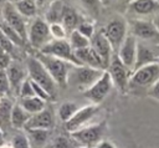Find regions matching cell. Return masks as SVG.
<instances>
[{
    "instance_id": "1",
    "label": "cell",
    "mask_w": 159,
    "mask_h": 148,
    "mask_svg": "<svg viewBox=\"0 0 159 148\" xmlns=\"http://www.w3.org/2000/svg\"><path fill=\"white\" fill-rule=\"evenodd\" d=\"M26 70L29 73V78L37 85H40L48 95L51 98L56 96V90L57 85L53 81V78L50 76L45 66L40 62V60L36 56H29L26 60Z\"/></svg>"
},
{
    "instance_id": "2",
    "label": "cell",
    "mask_w": 159,
    "mask_h": 148,
    "mask_svg": "<svg viewBox=\"0 0 159 148\" xmlns=\"http://www.w3.org/2000/svg\"><path fill=\"white\" fill-rule=\"evenodd\" d=\"M36 57L40 60V62L45 66V68L47 70V72L50 73V76L53 78V81L56 82L57 86L65 88L68 83V76H70V70L71 67H73L71 63L56 58L53 56H48V55H43L41 52H39L36 55Z\"/></svg>"
},
{
    "instance_id": "3",
    "label": "cell",
    "mask_w": 159,
    "mask_h": 148,
    "mask_svg": "<svg viewBox=\"0 0 159 148\" xmlns=\"http://www.w3.org/2000/svg\"><path fill=\"white\" fill-rule=\"evenodd\" d=\"M39 52L48 56H53L56 58L63 60L72 66H82L78 58L75 55V50L71 47L67 40H55L52 39L47 45H45Z\"/></svg>"
},
{
    "instance_id": "4",
    "label": "cell",
    "mask_w": 159,
    "mask_h": 148,
    "mask_svg": "<svg viewBox=\"0 0 159 148\" xmlns=\"http://www.w3.org/2000/svg\"><path fill=\"white\" fill-rule=\"evenodd\" d=\"M52 40L50 32V25L45 19L35 17L27 26V42L36 50H41Z\"/></svg>"
},
{
    "instance_id": "5",
    "label": "cell",
    "mask_w": 159,
    "mask_h": 148,
    "mask_svg": "<svg viewBox=\"0 0 159 148\" xmlns=\"http://www.w3.org/2000/svg\"><path fill=\"white\" fill-rule=\"evenodd\" d=\"M127 30H128V24L124 20V17H122V16H117V17L112 19L102 29V31H103L104 36L108 39L113 51L118 52L120 45L123 44L125 37L128 36Z\"/></svg>"
},
{
    "instance_id": "6",
    "label": "cell",
    "mask_w": 159,
    "mask_h": 148,
    "mask_svg": "<svg viewBox=\"0 0 159 148\" xmlns=\"http://www.w3.org/2000/svg\"><path fill=\"white\" fill-rule=\"evenodd\" d=\"M159 80V65L150 63L143 66L132 72L129 77L128 88H142V87H150Z\"/></svg>"
},
{
    "instance_id": "7",
    "label": "cell",
    "mask_w": 159,
    "mask_h": 148,
    "mask_svg": "<svg viewBox=\"0 0 159 148\" xmlns=\"http://www.w3.org/2000/svg\"><path fill=\"white\" fill-rule=\"evenodd\" d=\"M129 26L130 34L138 41L159 45V31L153 20H130Z\"/></svg>"
},
{
    "instance_id": "8",
    "label": "cell",
    "mask_w": 159,
    "mask_h": 148,
    "mask_svg": "<svg viewBox=\"0 0 159 148\" xmlns=\"http://www.w3.org/2000/svg\"><path fill=\"white\" fill-rule=\"evenodd\" d=\"M106 131V122H101L97 124H89L86 126L73 133H70L81 146L84 147H93L97 146L101 139L102 136Z\"/></svg>"
},
{
    "instance_id": "9",
    "label": "cell",
    "mask_w": 159,
    "mask_h": 148,
    "mask_svg": "<svg viewBox=\"0 0 159 148\" xmlns=\"http://www.w3.org/2000/svg\"><path fill=\"white\" fill-rule=\"evenodd\" d=\"M112 87H113V82H112L111 75L107 70H104L99 80L96 83H93L88 90H86L83 92V96L87 99H89L93 104H99L111 92Z\"/></svg>"
},
{
    "instance_id": "10",
    "label": "cell",
    "mask_w": 159,
    "mask_h": 148,
    "mask_svg": "<svg viewBox=\"0 0 159 148\" xmlns=\"http://www.w3.org/2000/svg\"><path fill=\"white\" fill-rule=\"evenodd\" d=\"M128 14L132 20H149L159 15V4L155 0H133L128 4Z\"/></svg>"
},
{
    "instance_id": "11",
    "label": "cell",
    "mask_w": 159,
    "mask_h": 148,
    "mask_svg": "<svg viewBox=\"0 0 159 148\" xmlns=\"http://www.w3.org/2000/svg\"><path fill=\"white\" fill-rule=\"evenodd\" d=\"M2 15H4V22L9 25L11 29H14L26 42H27V25L26 19L15 9L14 4L10 1H6L2 6Z\"/></svg>"
},
{
    "instance_id": "12",
    "label": "cell",
    "mask_w": 159,
    "mask_h": 148,
    "mask_svg": "<svg viewBox=\"0 0 159 148\" xmlns=\"http://www.w3.org/2000/svg\"><path fill=\"white\" fill-rule=\"evenodd\" d=\"M73 68L75 70L72 71V76L75 85L83 92L88 90L93 83H96L104 72V70H98L89 66H73Z\"/></svg>"
},
{
    "instance_id": "13",
    "label": "cell",
    "mask_w": 159,
    "mask_h": 148,
    "mask_svg": "<svg viewBox=\"0 0 159 148\" xmlns=\"http://www.w3.org/2000/svg\"><path fill=\"white\" fill-rule=\"evenodd\" d=\"M158 58H159V45L138 41L137 56H135V63L133 71L150 63H158Z\"/></svg>"
},
{
    "instance_id": "14",
    "label": "cell",
    "mask_w": 159,
    "mask_h": 148,
    "mask_svg": "<svg viewBox=\"0 0 159 148\" xmlns=\"http://www.w3.org/2000/svg\"><path fill=\"white\" fill-rule=\"evenodd\" d=\"M107 71L111 75L113 85H116L118 87V90H120L122 92H125V90L128 88L129 77H130L132 72L120 62V60L118 58L117 55H114L112 57Z\"/></svg>"
},
{
    "instance_id": "15",
    "label": "cell",
    "mask_w": 159,
    "mask_h": 148,
    "mask_svg": "<svg viewBox=\"0 0 159 148\" xmlns=\"http://www.w3.org/2000/svg\"><path fill=\"white\" fill-rule=\"evenodd\" d=\"M98 111V104H87V106H83L81 107L76 114L65 123V128L68 133H73L83 127H86V124L89 122V119L97 113Z\"/></svg>"
},
{
    "instance_id": "16",
    "label": "cell",
    "mask_w": 159,
    "mask_h": 148,
    "mask_svg": "<svg viewBox=\"0 0 159 148\" xmlns=\"http://www.w3.org/2000/svg\"><path fill=\"white\" fill-rule=\"evenodd\" d=\"M137 39L129 34L125 40L123 41V44L120 45L117 56L120 60V62L130 71L133 72L134 68V63H135V56H137Z\"/></svg>"
},
{
    "instance_id": "17",
    "label": "cell",
    "mask_w": 159,
    "mask_h": 148,
    "mask_svg": "<svg viewBox=\"0 0 159 148\" xmlns=\"http://www.w3.org/2000/svg\"><path fill=\"white\" fill-rule=\"evenodd\" d=\"M91 47L101 57V60L103 61L106 68H108L109 62H111V60L113 57V55H112L113 49H112L108 39L104 36L102 29L99 31H96L94 35L92 36V39H91Z\"/></svg>"
},
{
    "instance_id": "18",
    "label": "cell",
    "mask_w": 159,
    "mask_h": 148,
    "mask_svg": "<svg viewBox=\"0 0 159 148\" xmlns=\"http://www.w3.org/2000/svg\"><path fill=\"white\" fill-rule=\"evenodd\" d=\"M55 126V118L52 114V111L48 108L42 109L39 113L31 114L27 123L25 124V129H47L51 131V128Z\"/></svg>"
},
{
    "instance_id": "19",
    "label": "cell",
    "mask_w": 159,
    "mask_h": 148,
    "mask_svg": "<svg viewBox=\"0 0 159 148\" xmlns=\"http://www.w3.org/2000/svg\"><path fill=\"white\" fill-rule=\"evenodd\" d=\"M75 55L78 58V61L82 63V66H89V67L98 68V70H107L101 57L96 53V51L91 46L81 49V50H76Z\"/></svg>"
},
{
    "instance_id": "20",
    "label": "cell",
    "mask_w": 159,
    "mask_h": 148,
    "mask_svg": "<svg viewBox=\"0 0 159 148\" xmlns=\"http://www.w3.org/2000/svg\"><path fill=\"white\" fill-rule=\"evenodd\" d=\"M6 75H7L9 82H10V88L12 91H15L16 95H19L20 87H21L22 82L26 80L25 70H24L22 65L19 63L17 61H11V63L6 68Z\"/></svg>"
},
{
    "instance_id": "21",
    "label": "cell",
    "mask_w": 159,
    "mask_h": 148,
    "mask_svg": "<svg viewBox=\"0 0 159 148\" xmlns=\"http://www.w3.org/2000/svg\"><path fill=\"white\" fill-rule=\"evenodd\" d=\"M65 6H66V4H65L62 0H52L51 4L48 5V9L46 10V14H45V20H46V22H47L48 25H50V24L61 22Z\"/></svg>"
},
{
    "instance_id": "22",
    "label": "cell",
    "mask_w": 159,
    "mask_h": 148,
    "mask_svg": "<svg viewBox=\"0 0 159 148\" xmlns=\"http://www.w3.org/2000/svg\"><path fill=\"white\" fill-rule=\"evenodd\" d=\"M29 138L31 148H45L47 139L50 137V131L47 129H25Z\"/></svg>"
},
{
    "instance_id": "23",
    "label": "cell",
    "mask_w": 159,
    "mask_h": 148,
    "mask_svg": "<svg viewBox=\"0 0 159 148\" xmlns=\"http://www.w3.org/2000/svg\"><path fill=\"white\" fill-rule=\"evenodd\" d=\"M30 117H31V114L27 113V112L20 106V103L17 102V103H15V104L12 106L11 116H10V123H11V126L15 127V128H24Z\"/></svg>"
},
{
    "instance_id": "24",
    "label": "cell",
    "mask_w": 159,
    "mask_h": 148,
    "mask_svg": "<svg viewBox=\"0 0 159 148\" xmlns=\"http://www.w3.org/2000/svg\"><path fill=\"white\" fill-rule=\"evenodd\" d=\"M80 22H81V21H80V17H78L77 12L75 11V9L66 5V6H65V10H63V14H62L61 24H62L63 27L66 29L67 34H70L71 31L76 30Z\"/></svg>"
},
{
    "instance_id": "25",
    "label": "cell",
    "mask_w": 159,
    "mask_h": 148,
    "mask_svg": "<svg viewBox=\"0 0 159 148\" xmlns=\"http://www.w3.org/2000/svg\"><path fill=\"white\" fill-rule=\"evenodd\" d=\"M20 106L30 114H35V113H39L41 112L42 109L46 108V102L36 96L34 97H29V98H22L19 101Z\"/></svg>"
},
{
    "instance_id": "26",
    "label": "cell",
    "mask_w": 159,
    "mask_h": 148,
    "mask_svg": "<svg viewBox=\"0 0 159 148\" xmlns=\"http://www.w3.org/2000/svg\"><path fill=\"white\" fill-rule=\"evenodd\" d=\"M15 9L25 17V19H32L37 14L39 6L34 0H20L14 4Z\"/></svg>"
},
{
    "instance_id": "27",
    "label": "cell",
    "mask_w": 159,
    "mask_h": 148,
    "mask_svg": "<svg viewBox=\"0 0 159 148\" xmlns=\"http://www.w3.org/2000/svg\"><path fill=\"white\" fill-rule=\"evenodd\" d=\"M68 42L71 45V47L76 51V50H81L84 47L91 46V40H88L86 36H83L80 31L73 30L68 34Z\"/></svg>"
},
{
    "instance_id": "28",
    "label": "cell",
    "mask_w": 159,
    "mask_h": 148,
    "mask_svg": "<svg viewBox=\"0 0 159 148\" xmlns=\"http://www.w3.org/2000/svg\"><path fill=\"white\" fill-rule=\"evenodd\" d=\"M78 109L80 108L75 102H63L58 108V117L63 123H66L76 114Z\"/></svg>"
},
{
    "instance_id": "29",
    "label": "cell",
    "mask_w": 159,
    "mask_h": 148,
    "mask_svg": "<svg viewBox=\"0 0 159 148\" xmlns=\"http://www.w3.org/2000/svg\"><path fill=\"white\" fill-rule=\"evenodd\" d=\"M0 30L2 31V34L16 46V47H24L27 42L14 30V29H11L9 25H6L5 22H2L1 25H0Z\"/></svg>"
},
{
    "instance_id": "30",
    "label": "cell",
    "mask_w": 159,
    "mask_h": 148,
    "mask_svg": "<svg viewBox=\"0 0 159 148\" xmlns=\"http://www.w3.org/2000/svg\"><path fill=\"white\" fill-rule=\"evenodd\" d=\"M52 148H78L81 147V144L71 136H66V134H61L58 137H56L52 142Z\"/></svg>"
},
{
    "instance_id": "31",
    "label": "cell",
    "mask_w": 159,
    "mask_h": 148,
    "mask_svg": "<svg viewBox=\"0 0 159 148\" xmlns=\"http://www.w3.org/2000/svg\"><path fill=\"white\" fill-rule=\"evenodd\" d=\"M50 32H51L52 39H55V40H66L67 31L61 22L50 24Z\"/></svg>"
},
{
    "instance_id": "32",
    "label": "cell",
    "mask_w": 159,
    "mask_h": 148,
    "mask_svg": "<svg viewBox=\"0 0 159 148\" xmlns=\"http://www.w3.org/2000/svg\"><path fill=\"white\" fill-rule=\"evenodd\" d=\"M80 1L83 5V7L92 15H97L101 12V7L103 4L101 0H80Z\"/></svg>"
},
{
    "instance_id": "33",
    "label": "cell",
    "mask_w": 159,
    "mask_h": 148,
    "mask_svg": "<svg viewBox=\"0 0 159 148\" xmlns=\"http://www.w3.org/2000/svg\"><path fill=\"white\" fill-rule=\"evenodd\" d=\"M76 30L80 31L83 36H86L88 40H91L92 36H93L94 32H96V30H94V25H93L92 22H89V21H81V22L78 24V26H77Z\"/></svg>"
},
{
    "instance_id": "34",
    "label": "cell",
    "mask_w": 159,
    "mask_h": 148,
    "mask_svg": "<svg viewBox=\"0 0 159 148\" xmlns=\"http://www.w3.org/2000/svg\"><path fill=\"white\" fill-rule=\"evenodd\" d=\"M11 147L12 148H31L29 138L26 134L22 133H17L12 137L11 139Z\"/></svg>"
},
{
    "instance_id": "35",
    "label": "cell",
    "mask_w": 159,
    "mask_h": 148,
    "mask_svg": "<svg viewBox=\"0 0 159 148\" xmlns=\"http://www.w3.org/2000/svg\"><path fill=\"white\" fill-rule=\"evenodd\" d=\"M17 96H19L20 99H22V98H29V97H34V96H35L34 90H32V85H31V80H30L29 77L22 82Z\"/></svg>"
},
{
    "instance_id": "36",
    "label": "cell",
    "mask_w": 159,
    "mask_h": 148,
    "mask_svg": "<svg viewBox=\"0 0 159 148\" xmlns=\"http://www.w3.org/2000/svg\"><path fill=\"white\" fill-rule=\"evenodd\" d=\"M0 47L6 52V53H9L10 56H12L14 55V52H15V45L2 34V31L0 30Z\"/></svg>"
},
{
    "instance_id": "37",
    "label": "cell",
    "mask_w": 159,
    "mask_h": 148,
    "mask_svg": "<svg viewBox=\"0 0 159 148\" xmlns=\"http://www.w3.org/2000/svg\"><path fill=\"white\" fill-rule=\"evenodd\" d=\"M11 91L10 82L6 75V70H0V96L7 95Z\"/></svg>"
},
{
    "instance_id": "38",
    "label": "cell",
    "mask_w": 159,
    "mask_h": 148,
    "mask_svg": "<svg viewBox=\"0 0 159 148\" xmlns=\"http://www.w3.org/2000/svg\"><path fill=\"white\" fill-rule=\"evenodd\" d=\"M148 96H149L150 98L155 99V101H159V80H158L153 86L149 87V90H148Z\"/></svg>"
},
{
    "instance_id": "39",
    "label": "cell",
    "mask_w": 159,
    "mask_h": 148,
    "mask_svg": "<svg viewBox=\"0 0 159 148\" xmlns=\"http://www.w3.org/2000/svg\"><path fill=\"white\" fill-rule=\"evenodd\" d=\"M12 57L9 53H4L0 56V70H6L9 67V65L11 63Z\"/></svg>"
},
{
    "instance_id": "40",
    "label": "cell",
    "mask_w": 159,
    "mask_h": 148,
    "mask_svg": "<svg viewBox=\"0 0 159 148\" xmlns=\"http://www.w3.org/2000/svg\"><path fill=\"white\" fill-rule=\"evenodd\" d=\"M96 148H116L111 142H108V141H101L97 146H96Z\"/></svg>"
},
{
    "instance_id": "41",
    "label": "cell",
    "mask_w": 159,
    "mask_h": 148,
    "mask_svg": "<svg viewBox=\"0 0 159 148\" xmlns=\"http://www.w3.org/2000/svg\"><path fill=\"white\" fill-rule=\"evenodd\" d=\"M153 22H154L155 27H157V29H158V31H159V15H158V16H155V17L153 19Z\"/></svg>"
},
{
    "instance_id": "42",
    "label": "cell",
    "mask_w": 159,
    "mask_h": 148,
    "mask_svg": "<svg viewBox=\"0 0 159 148\" xmlns=\"http://www.w3.org/2000/svg\"><path fill=\"white\" fill-rule=\"evenodd\" d=\"M35 2H36V5L40 7V6H42V5H45V2L47 1V0H34Z\"/></svg>"
},
{
    "instance_id": "43",
    "label": "cell",
    "mask_w": 159,
    "mask_h": 148,
    "mask_svg": "<svg viewBox=\"0 0 159 148\" xmlns=\"http://www.w3.org/2000/svg\"><path fill=\"white\" fill-rule=\"evenodd\" d=\"M4 143V132H2V129H1V127H0V146Z\"/></svg>"
},
{
    "instance_id": "44",
    "label": "cell",
    "mask_w": 159,
    "mask_h": 148,
    "mask_svg": "<svg viewBox=\"0 0 159 148\" xmlns=\"http://www.w3.org/2000/svg\"><path fill=\"white\" fill-rule=\"evenodd\" d=\"M4 22V15H2V7H0V25Z\"/></svg>"
},
{
    "instance_id": "45",
    "label": "cell",
    "mask_w": 159,
    "mask_h": 148,
    "mask_svg": "<svg viewBox=\"0 0 159 148\" xmlns=\"http://www.w3.org/2000/svg\"><path fill=\"white\" fill-rule=\"evenodd\" d=\"M0 148H12V147H11V144H1Z\"/></svg>"
},
{
    "instance_id": "46",
    "label": "cell",
    "mask_w": 159,
    "mask_h": 148,
    "mask_svg": "<svg viewBox=\"0 0 159 148\" xmlns=\"http://www.w3.org/2000/svg\"><path fill=\"white\" fill-rule=\"evenodd\" d=\"M6 1H7V0H0V7H2V6H4V4H5Z\"/></svg>"
},
{
    "instance_id": "47",
    "label": "cell",
    "mask_w": 159,
    "mask_h": 148,
    "mask_svg": "<svg viewBox=\"0 0 159 148\" xmlns=\"http://www.w3.org/2000/svg\"><path fill=\"white\" fill-rule=\"evenodd\" d=\"M7 1H10V2H12V4H15V2H17V1H20V0H7Z\"/></svg>"
},
{
    "instance_id": "48",
    "label": "cell",
    "mask_w": 159,
    "mask_h": 148,
    "mask_svg": "<svg viewBox=\"0 0 159 148\" xmlns=\"http://www.w3.org/2000/svg\"><path fill=\"white\" fill-rule=\"evenodd\" d=\"M78 148H96V147H84V146H81V147H78Z\"/></svg>"
},
{
    "instance_id": "49",
    "label": "cell",
    "mask_w": 159,
    "mask_h": 148,
    "mask_svg": "<svg viewBox=\"0 0 159 148\" xmlns=\"http://www.w3.org/2000/svg\"><path fill=\"white\" fill-rule=\"evenodd\" d=\"M101 1H102L103 4H107V2H108V0H101Z\"/></svg>"
},
{
    "instance_id": "50",
    "label": "cell",
    "mask_w": 159,
    "mask_h": 148,
    "mask_svg": "<svg viewBox=\"0 0 159 148\" xmlns=\"http://www.w3.org/2000/svg\"><path fill=\"white\" fill-rule=\"evenodd\" d=\"M45 148H52V146H46Z\"/></svg>"
},
{
    "instance_id": "51",
    "label": "cell",
    "mask_w": 159,
    "mask_h": 148,
    "mask_svg": "<svg viewBox=\"0 0 159 148\" xmlns=\"http://www.w3.org/2000/svg\"><path fill=\"white\" fill-rule=\"evenodd\" d=\"M125 1H127V2H128V4H129V2H132V1H133V0H125Z\"/></svg>"
},
{
    "instance_id": "52",
    "label": "cell",
    "mask_w": 159,
    "mask_h": 148,
    "mask_svg": "<svg viewBox=\"0 0 159 148\" xmlns=\"http://www.w3.org/2000/svg\"><path fill=\"white\" fill-rule=\"evenodd\" d=\"M155 1H157V2H158V4H159V0H155Z\"/></svg>"
},
{
    "instance_id": "53",
    "label": "cell",
    "mask_w": 159,
    "mask_h": 148,
    "mask_svg": "<svg viewBox=\"0 0 159 148\" xmlns=\"http://www.w3.org/2000/svg\"><path fill=\"white\" fill-rule=\"evenodd\" d=\"M0 102H1V96H0Z\"/></svg>"
},
{
    "instance_id": "54",
    "label": "cell",
    "mask_w": 159,
    "mask_h": 148,
    "mask_svg": "<svg viewBox=\"0 0 159 148\" xmlns=\"http://www.w3.org/2000/svg\"><path fill=\"white\" fill-rule=\"evenodd\" d=\"M158 65H159V58H158Z\"/></svg>"
}]
</instances>
